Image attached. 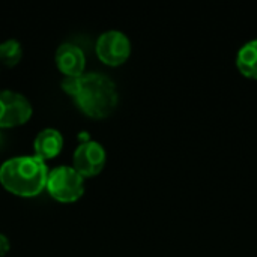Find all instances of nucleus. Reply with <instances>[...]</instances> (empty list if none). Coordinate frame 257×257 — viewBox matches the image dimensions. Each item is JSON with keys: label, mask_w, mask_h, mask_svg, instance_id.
I'll return each mask as SVG.
<instances>
[{"label": "nucleus", "mask_w": 257, "mask_h": 257, "mask_svg": "<svg viewBox=\"0 0 257 257\" xmlns=\"http://www.w3.org/2000/svg\"><path fill=\"white\" fill-rule=\"evenodd\" d=\"M48 179V167L36 155L15 157L0 166V184L9 193L20 197H35L44 191Z\"/></svg>", "instance_id": "nucleus-1"}, {"label": "nucleus", "mask_w": 257, "mask_h": 257, "mask_svg": "<svg viewBox=\"0 0 257 257\" xmlns=\"http://www.w3.org/2000/svg\"><path fill=\"white\" fill-rule=\"evenodd\" d=\"M72 98L78 108L93 119L108 117L113 114L119 102V93L114 81L102 72L83 74Z\"/></svg>", "instance_id": "nucleus-2"}, {"label": "nucleus", "mask_w": 257, "mask_h": 257, "mask_svg": "<svg viewBox=\"0 0 257 257\" xmlns=\"http://www.w3.org/2000/svg\"><path fill=\"white\" fill-rule=\"evenodd\" d=\"M45 188L57 202L72 203L84 194V178L71 166H59L48 172Z\"/></svg>", "instance_id": "nucleus-3"}, {"label": "nucleus", "mask_w": 257, "mask_h": 257, "mask_svg": "<svg viewBox=\"0 0 257 257\" xmlns=\"http://www.w3.org/2000/svg\"><path fill=\"white\" fill-rule=\"evenodd\" d=\"M95 51L102 63L108 66H119L128 60L131 54V42L123 32L107 30L99 35Z\"/></svg>", "instance_id": "nucleus-4"}, {"label": "nucleus", "mask_w": 257, "mask_h": 257, "mask_svg": "<svg viewBox=\"0 0 257 257\" xmlns=\"http://www.w3.org/2000/svg\"><path fill=\"white\" fill-rule=\"evenodd\" d=\"M30 101L15 90H0V128H14L26 123L32 117Z\"/></svg>", "instance_id": "nucleus-5"}, {"label": "nucleus", "mask_w": 257, "mask_h": 257, "mask_svg": "<svg viewBox=\"0 0 257 257\" xmlns=\"http://www.w3.org/2000/svg\"><path fill=\"white\" fill-rule=\"evenodd\" d=\"M105 149L101 143L87 140L77 146L74 151V169L83 178H92L102 172L105 166Z\"/></svg>", "instance_id": "nucleus-6"}, {"label": "nucleus", "mask_w": 257, "mask_h": 257, "mask_svg": "<svg viewBox=\"0 0 257 257\" xmlns=\"http://www.w3.org/2000/svg\"><path fill=\"white\" fill-rule=\"evenodd\" d=\"M54 60L57 69L63 74V77H80L84 74V68H86L84 51L72 42L60 44L56 50Z\"/></svg>", "instance_id": "nucleus-7"}, {"label": "nucleus", "mask_w": 257, "mask_h": 257, "mask_svg": "<svg viewBox=\"0 0 257 257\" xmlns=\"http://www.w3.org/2000/svg\"><path fill=\"white\" fill-rule=\"evenodd\" d=\"M63 148V136L54 128H44L38 133L33 142L35 155L47 161L57 157Z\"/></svg>", "instance_id": "nucleus-8"}, {"label": "nucleus", "mask_w": 257, "mask_h": 257, "mask_svg": "<svg viewBox=\"0 0 257 257\" xmlns=\"http://www.w3.org/2000/svg\"><path fill=\"white\" fill-rule=\"evenodd\" d=\"M236 66L244 77L257 80V38L241 47L236 56Z\"/></svg>", "instance_id": "nucleus-9"}, {"label": "nucleus", "mask_w": 257, "mask_h": 257, "mask_svg": "<svg viewBox=\"0 0 257 257\" xmlns=\"http://www.w3.org/2000/svg\"><path fill=\"white\" fill-rule=\"evenodd\" d=\"M23 57V47L17 39H6L0 44V63L5 66H15Z\"/></svg>", "instance_id": "nucleus-10"}, {"label": "nucleus", "mask_w": 257, "mask_h": 257, "mask_svg": "<svg viewBox=\"0 0 257 257\" xmlns=\"http://www.w3.org/2000/svg\"><path fill=\"white\" fill-rule=\"evenodd\" d=\"M9 248H11L9 239H8L3 233H0V257L6 256L8 251H9Z\"/></svg>", "instance_id": "nucleus-11"}, {"label": "nucleus", "mask_w": 257, "mask_h": 257, "mask_svg": "<svg viewBox=\"0 0 257 257\" xmlns=\"http://www.w3.org/2000/svg\"><path fill=\"white\" fill-rule=\"evenodd\" d=\"M0 137H2V136H0Z\"/></svg>", "instance_id": "nucleus-12"}]
</instances>
